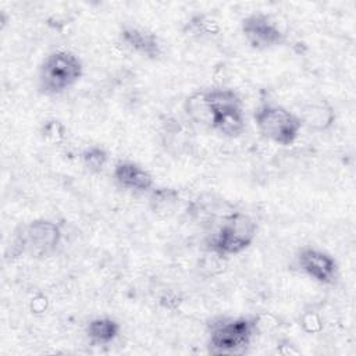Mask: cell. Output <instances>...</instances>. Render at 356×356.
Listing matches in <instances>:
<instances>
[{
	"label": "cell",
	"mask_w": 356,
	"mask_h": 356,
	"mask_svg": "<svg viewBox=\"0 0 356 356\" xmlns=\"http://www.w3.org/2000/svg\"><path fill=\"white\" fill-rule=\"evenodd\" d=\"M120 324L108 317H99L92 320L86 327L88 337L97 343H108L117 338Z\"/></svg>",
	"instance_id": "cell-12"
},
{
	"label": "cell",
	"mask_w": 356,
	"mask_h": 356,
	"mask_svg": "<svg viewBox=\"0 0 356 356\" xmlns=\"http://www.w3.org/2000/svg\"><path fill=\"white\" fill-rule=\"evenodd\" d=\"M299 267L320 284H334L338 275L337 261L325 252L303 248L298 256Z\"/></svg>",
	"instance_id": "cell-8"
},
{
	"label": "cell",
	"mask_w": 356,
	"mask_h": 356,
	"mask_svg": "<svg viewBox=\"0 0 356 356\" xmlns=\"http://www.w3.org/2000/svg\"><path fill=\"white\" fill-rule=\"evenodd\" d=\"M302 127H307L312 131L321 132L328 129L334 120L335 113L330 104L325 102H310L302 107L300 115H298Z\"/></svg>",
	"instance_id": "cell-11"
},
{
	"label": "cell",
	"mask_w": 356,
	"mask_h": 356,
	"mask_svg": "<svg viewBox=\"0 0 356 356\" xmlns=\"http://www.w3.org/2000/svg\"><path fill=\"white\" fill-rule=\"evenodd\" d=\"M242 33L246 42L257 50L270 49L284 40V32L264 14H252L242 19Z\"/></svg>",
	"instance_id": "cell-6"
},
{
	"label": "cell",
	"mask_w": 356,
	"mask_h": 356,
	"mask_svg": "<svg viewBox=\"0 0 356 356\" xmlns=\"http://www.w3.org/2000/svg\"><path fill=\"white\" fill-rule=\"evenodd\" d=\"M256 323L246 317L225 321L217 325L210 335L209 348L214 355L242 352L250 342Z\"/></svg>",
	"instance_id": "cell-5"
},
{
	"label": "cell",
	"mask_w": 356,
	"mask_h": 356,
	"mask_svg": "<svg viewBox=\"0 0 356 356\" xmlns=\"http://www.w3.org/2000/svg\"><path fill=\"white\" fill-rule=\"evenodd\" d=\"M107 152L100 146H89L82 153V161L92 172L102 171L107 163Z\"/></svg>",
	"instance_id": "cell-14"
},
{
	"label": "cell",
	"mask_w": 356,
	"mask_h": 356,
	"mask_svg": "<svg viewBox=\"0 0 356 356\" xmlns=\"http://www.w3.org/2000/svg\"><path fill=\"white\" fill-rule=\"evenodd\" d=\"M81 58L68 50L49 54L39 70V88L46 95H58L71 88L82 76Z\"/></svg>",
	"instance_id": "cell-2"
},
{
	"label": "cell",
	"mask_w": 356,
	"mask_h": 356,
	"mask_svg": "<svg viewBox=\"0 0 356 356\" xmlns=\"http://www.w3.org/2000/svg\"><path fill=\"white\" fill-rule=\"evenodd\" d=\"M121 39L131 50L149 58H156L161 54V44L157 36L142 28L125 26L121 31Z\"/></svg>",
	"instance_id": "cell-10"
},
{
	"label": "cell",
	"mask_w": 356,
	"mask_h": 356,
	"mask_svg": "<svg viewBox=\"0 0 356 356\" xmlns=\"http://www.w3.org/2000/svg\"><path fill=\"white\" fill-rule=\"evenodd\" d=\"M24 243L33 254L43 256L53 252L61 239L58 225L49 220H35L24 231Z\"/></svg>",
	"instance_id": "cell-7"
},
{
	"label": "cell",
	"mask_w": 356,
	"mask_h": 356,
	"mask_svg": "<svg viewBox=\"0 0 356 356\" xmlns=\"http://www.w3.org/2000/svg\"><path fill=\"white\" fill-rule=\"evenodd\" d=\"M254 122L263 136L284 146L293 143L302 129L299 117L277 104H263L257 107L254 111Z\"/></svg>",
	"instance_id": "cell-3"
},
{
	"label": "cell",
	"mask_w": 356,
	"mask_h": 356,
	"mask_svg": "<svg viewBox=\"0 0 356 356\" xmlns=\"http://www.w3.org/2000/svg\"><path fill=\"white\" fill-rule=\"evenodd\" d=\"M256 222L243 213L228 216L211 239V249L220 256L238 254L245 250L256 236Z\"/></svg>",
	"instance_id": "cell-4"
},
{
	"label": "cell",
	"mask_w": 356,
	"mask_h": 356,
	"mask_svg": "<svg viewBox=\"0 0 356 356\" xmlns=\"http://www.w3.org/2000/svg\"><path fill=\"white\" fill-rule=\"evenodd\" d=\"M114 179L122 188L135 191V192H146L153 188V177L131 161H121L114 168Z\"/></svg>",
	"instance_id": "cell-9"
},
{
	"label": "cell",
	"mask_w": 356,
	"mask_h": 356,
	"mask_svg": "<svg viewBox=\"0 0 356 356\" xmlns=\"http://www.w3.org/2000/svg\"><path fill=\"white\" fill-rule=\"evenodd\" d=\"M185 111L195 122L228 138H236L245 129L242 100L228 88L195 92L185 100Z\"/></svg>",
	"instance_id": "cell-1"
},
{
	"label": "cell",
	"mask_w": 356,
	"mask_h": 356,
	"mask_svg": "<svg viewBox=\"0 0 356 356\" xmlns=\"http://www.w3.org/2000/svg\"><path fill=\"white\" fill-rule=\"evenodd\" d=\"M179 195L172 188H159L154 189L150 196V207L154 213L167 216L174 211L175 206L178 204Z\"/></svg>",
	"instance_id": "cell-13"
}]
</instances>
